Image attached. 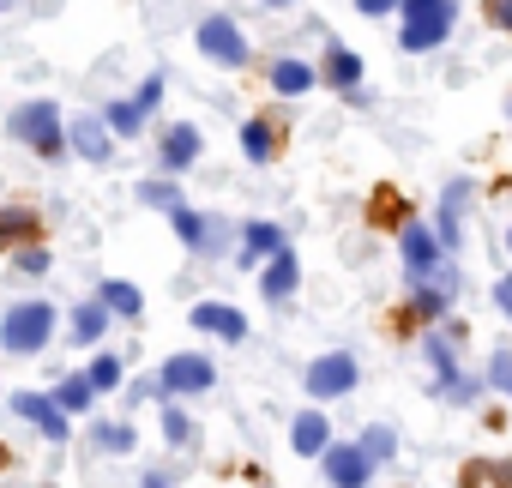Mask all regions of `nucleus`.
<instances>
[{
	"instance_id": "7c9ffc66",
	"label": "nucleus",
	"mask_w": 512,
	"mask_h": 488,
	"mask_svg": "<svg viewBox=\"0 0 512 488\" xmlns=\"http://www.w3.org/2000/svg\"><path fill=\"white\" fill-rule=\"evenodd\" d=\"M163 440H169V446H193V422H187L175 404H163Z\"/></svg>"
},
{
	"instance_id": "f257e3e1",
	"label": "nucleus",
	"mask_w": 512,
	"mask_h": 488,
	"mask_svg": "<svg viewBox=\"0 0 512 488\" xmlns=\"http://www.w3.org/2000/svg\"><path fill=\"white\" fill-rule=\"evenodd\" d=\"M404 25H398V43H404V55H428V49H440L446 37H452V25H458V0H404Z\"/></svg>"
},
{
	"instance_id": "aec40b11",
	"label": "nucleus",
	"mask_w": 512,
	"mask_h": 488,
	"mask_svg": "<svg viewBox=\"0 0 512 488\" xmlns=\"http://www.w3.org/2000/svg\"><path fill=\"white\" fill-rule=\"evenodd\" d=\"M314 67L308 61H296V55H284V61H272V91L278 97H302V91H314Z\"/></svg>"
},
{
	"instance_id": "a19ab883",
	"label": "nucleus",
	"mask_w": 512,
	"mask_h": 488,
	"mask_svg": "<svg viewBox=\"0 0 512 488\" xmlns=\"http://www.w3.org/2000/svg\"><path fill=\"white\" fill-rule=\"evenodd\" d=\"M266 7H290V0H266Z\"/></svg>"
},
{
	"instance_id": "37998d69",
	"label": "nucleus",
	"mask_w": 512,
	"mask_h": 488,
	"mask_svg": "<svg viewBox=\"0 0 512 488\" xmlns=\"http://www.w3.org/2000/svg\"><path fill=\"white\" fill-rule=\"evenodd\" d=\"M0 7H13V0H0Z\"/></svg>"
},
{
	"instance_id": "f704fd0d",
	"label": "nucleus",
	"mask_w": 512,
	"mask_h": 488,
	"mask_svg": "<svg viewBox=\"0 0 512 488\" xmlns=\"http://www.w3.org/2000/svg\"><path fill=\"white\" fill-rule=\"evenodd\" d=\"M374 217H380V223H398V217H404V211H398V193H392V187H380V193H374Z\"/></svg>"
},
{
	"instance_id": "cd10ccee",
	"label": "nucleus",
	"mask_w": 512,
	"mask_h": 488,
	"mask_svg": "<svg viewBox=\"0 0 512 488\" xmlns=\"http://www.w3.org/2000/svg\"><path fill=\"white\" fill-rule=\"evenodd\" d=\"M97 452H133V422H97Z\"/></svg>"
},
{
	"instance_id": "2eb2a0df",
	"label": "nucleus",
	"mask_w": 512,
	"mask_h": 488,
	"mask_svg": "<svg viewBox=\"0 0 512 488\" xmlns=\"http://www.w3.org/2000/svg\"><path fill=\"white\" fill-rule=\"evenodd\" d=\"M296 284H302V260H296L290 248H284L278 260H266V266H260V296H266V302H290V296H296Z\"/></svg>"
},
{
	"instance_id": "2f4dec72",
	"label": "nucleus",
	"mask_w": 512,
	"mask_h": 488,
	"mask_svg": "<svg viewBox=\"0 0 512 488\" xmlns=\"http://www.w3.org/2000/svg\"><path fill=\"white\" fill-rule=\"evenodd\" d=\"M163 91H169V79H163V73H151V79H145V85H139V91H133V103H139V109H145V115H151V109H157V103H163Z\"/></svg>"
},
{
	"instance_id": "f3484780",
	"label": "nucleus",
	"mask_w": 512,
	"mask_h": 488,
	"mask_svg": "<svg viewBox=\"0 0 512 488\" xmlns=\"http://www.w3.org/2000/svg\"><path fill=\"white\" fill-rule=\"evenodd\" d=\"M290 446H296L302 458H326V452H332V422H326L320 410H302V416L290 422Z\"/></svg>"
},
{
	"instance_id": "c756f323",
	"label": "nucleus",
	"mask_w": 512,
	"mask_h": 488,
	"mask_svg": "<svg viewBox=\"0 0 512 488\" xmlns=\"http://www.w3.org/2000/svg\"><path fill=\"white\" fill-rule=\"evenodd\" d=\"M85 380H91L97 392H115V386H121V356H97V362L85 368Z\"/></svg>"
},
{
	"instance_id": "e433bc0d",
	"label": "nucleus",
	"mask_w": 512,
	"mask_h": 488,
	"mask_svg": "<svg viewBox=\"0 0 512 488\" xmlns=\"http://www.w3.org/2000/svg\"><path fill=\"white\" fill-rule=\"evenodd\" d=\"M392 7H404V0H356V13H368V19H380V13H392Z\"/></svg>"
},
{
	"instance_id": "58836bf2",
	"label": "nucleus",
	"mask_w": 512,
	"mask_h": 488,
	"mask_svg": "<svg viewBox=\"0 0 512 488\" xmlns=\"http://www.w3.org/2000/svg\"><path fill=\"white\" fill-rule=\"evenodd\" d=\"M145 488H175V482H169L163 470H151V476H145Z\"/></svg>"
},
{
	"instance_id": "f8f14e48",
	"label": "nucleus",
	"mask_w": 512,
	"mask_h": 488,
	"mask_svg": "<svg viewBox=\"0 0 512 488\" xmlns=\"http://www.w3.org/2000/svg\"><path fill=\"white\" fill-rule=\"evenodd\" d=\"M67 139H73V151H79L85 163H109V157H115V133H109V121H97V115H73Z\"/></svg>"
},
{
	"instance_id": "c85d7f7f",
	"label": "nucleus",
	"mask_w": 512,
	"mask_h": 488,
	"mask_svg": "<svg viewBox=\"0 0 512 488\" xmlns=\"http://www.w3.org/2000/svg\"><path fill=\"white\" fill-rule=\"evenodd\" d=\"M356 446H362V452H368V458H374V464H386V458H392V452H398V434H392V428H386V422H374V428H368V434H362V440H356Z\"/></svg>"
},
{
	"instance_id": "f03ea898",
	"label": "nucleus",
	"mask_w": 512,
	"mask_h": 488,
	"mask_svg": "<svg viewBox=\"0 0 512 488\" xmlns=\"http://www.w3.org/2000/svg\"><path fill=\"white\" fill-rule=\"evenodd\" d=\"M7 133L25 139L37 157H67V121H61V103H49V97L19 103L13 121H7Z\"/></svg>"
},
{
	"instance_id": "4be33fe9",
	"label": "nucleus",
	"mask_w": 512,
	"mask_h": 488,
	"mask_svg": "<svg viewBox=\"0 0 512 488\" xmlns=\"http://www.w3.org/2000/svg\"><path fill=\"white\" fill-rule=\"evenodd\" d=\"M31 235H37V211L31 205H0V248H19L25 254Z\"/></svg>"
},
{
	"instance_id": "4468645a",
	"label": "nucleus",
	"mask_w": 512,
	"mask_h": 488,
	"mask_svg": "<svg viewBox=\"0 0 512 488\" xmlns=\"http://www.w3.org/2000/svg\"><path fill=\"white\" fill-rule=\"evenodd\" d=\"M199 145H205V139H199V127H193V121H175V127L163 133V169H169V181H175L181 169H193V163H199Z\"/></svg>"
},
{
	"instance_id": "ddd939ff",
	"label": "nucleus",
	"mask_w": 512,
	"mask_h": 488,
	"mask_svg": "<svg viewBox=\"0 0 512 488\" xmlns=\"http://www.w3.org/2000/svg\"><path fill=\"white\" fill-rule=\"evenodd\" d=\"M284 254V229L266 223V217H253L241 223V266H260V260H278Z\"/></svg>"
},
{
	"instance_id": "c9c22d12",
	"label": "nucleus",
	"mask_w": 512,
	"mask_h": 488,
	"mask_svg": "<svg viewBox=\"0 0 512 488\" xmlns=\"http://www.w3.org/2000/svg\"><path fill=\"white\" fill-rule=\"evenodd\" d=\"M19 272H25V278H43V272H49V254H43V248H25V254H19Z\"/></svg>"
},
{
	"instance_id": "6ab92c4d",
	"label": "nucleus",
	"mask_w": 512,
	"mask_h": 488,
	"mask_svg": "<svg viewBox=\"0 0 512 488\" xmlns=\"http://www.w3.org/2000/svg\"><path fill=\"white\" fill-rule=\"evenodd\" d=\"M241 151H247V163H272V157H278V127H272L266 115L241 121Z\"/></svg>"
},
{
	"instance_id": "412c9836",
	"label": "nucleus",
	"mask_w": 512,
	"mask_h": 488,
	"mask_svg": "<svg viewBox=\"0 0 512 488\" xmlns=\"http://www.w3.org/2000/svg\"><path fill=\"white\" fill-rule=\"evenodd\" d=\"M97 302H103L109 314H121V320H139V308H145L139 284H127V278H103V284H97Z\"/></svg>"
},
{
	"instance_id": "bb28decb",
	"label": "nucleus",
	"mask_w": 512,
	"mask_h": 488,
	"mask_svg": "<svg viewBox=\"0 0 512 488\" xmlns=\"http://www.w3.org/2000/svg\"><path fill=\"white\" fill-rule=\"evenodd\" d=\"M139 199L157 205V211H169V217L181 211V187H175V181H139Z\"/></svg>"
},
{
	"instance_id": "0eeeda50",
	"label": "nucleus",
	"mask_w": 512,
	"mask_h": 488,
	"mask_svg": "<svg viewBox=\"0 0 512 488\" xmlns=\"http://www.w3.org/2000/svg\"><path fill=\"white\" fill-rule=\"evenodd\" d=\"M356 380H362V368H356L350 350H326V356L308 362V392L314 398H344V392H356Z\"/></svg>"
},
{
	"instance_id": "20e7f679",
	"label": "nucleus",
	"mask_w": 512,
	"mask_h": 488,
	"mask_svg": "<svg viewBox=\"0 0 512 488\" xmlns=\"http://www.w3.org/2000/svg\"><path fill=\"white\" fill-rule=\"evenodd\" d=\"M211 386H217V368L199 350H181V356H169L157 368V392L163 398H193V392H211Z\"/></svg>"
},
{
	"instance_id": "9d476101",
	"label": "nucleus",
	"mask_w": 512,
	"mask_h": 488,
	"mask_svg": "<svg viewBox=\"0 0 512 488\" xmlns=\"http://www.w3.org/2000/svg\"><path fill=\"white\" fill-rule=\"evenodd\" d=\"M422 344H428V362L440 368V398H452V404H470V398H476V380H470V374L452 362V344H446L440 332H434V338H422Z\"/></svg>"
},
{
	"instance_id": "7ed1b4c3",
	"label": "nucleus",
	"mask_w": 512,
	"mask_h": 488,
	"mask_svg": "<svg viewBox=\"0 0 512 488\" xmlns=\"http://www.w3.org/2000/svg\"><path fill=\"white\" fill-rule=\"evenodd\" d=\"M49 338H55V308L37 302V296L7 308V320H0V344L13 356H37V350H49Z\"/></svg>"
},
{
	"instance_id": "a878e982",
	"label": "nucleus",
	"mask_w": 512,
	"mask_h": 488,
	"mask_svg": "<svg viewBox=\"0 0 512 488\" xmlns=\"http://www.w3.org/2000/svg\"><path fill=\"white\" fill-rule=\"evenodd\" d=\"M103 332H109V308H103V302H79V308H73V338H79V344H97Z\"/></svg>"
},
{
	"instance_id": "79ce46f5",
	"label": "nucleus",
	"mask_w": 512,
	"mask_h": 488,
	"mask_svg": "<svg viewBox=\"0 0 512 488\" xmlns=\"http://www.w3.org/2000/svg\"><path fill=\"white\" fill-rule=\"evenodd\" d=\"M506 254H512V229H506Z\"/></svg>"
},
{
	"instance_id": "9b49d317",
	"label": "nucleus",
	"mask_w": 512,
	"mask_h": 488,
	"mask_svg": "<svg viewBox=\"0 0 512 488\" xmlns=\"http://www.w3.org/2000/svg\"><path fill=\"white\" fill-rule=\"evenodd\" d=\"M326 482L332 488H368L374 482V458L362 446H332L326 452Z\"/></svg>"
},
{
	"instance_id": "a211bd4d",
	"label": "nucleus",
	"mask_w": 512,
	"mask_h": 488,
	"mask_svg": "<svg viewBox=\"0 0 512 488\" xmlns=\"http://www.w3.org/2000/svg\"><path fill=\"white\" fill-rule=\"evenodd\" d=\"M320 79H326L332 91H344V97H362V91H356V85H362V55H350L344 43H332V49H326Z\"/></svg>"
},
{
	"instance_id": "393cba45",
	"label": "nucleus",
	"mask_w": 512,
	"mask_h": 488,
	"mask_svg": "<svg viewBox=\"0 0 512 488\" xmlns=\"http://www.w3.org/2000/svg\"><path fill=\"white\" fill-rule=\"evenodd\" d=\"M103 121H109V133H115V139H133V133L145 127V109H139L133 97H115V103L103 109Z\"/></svg>"
},
{
	"instance_id": "39448f33",
	"label": "nucleus",
	"mask_w": 512,
	"mask_h": 488,
	"mask_svg": "<svg viewBox=\"0 0 512 488\" xmlns=\"http://www.w3.org/2000/svg\"><path fill=\"white\" fill-rule=\"evenodd\" d=\"M199 55L205 61H217V67H247V37H241V25L229 19V13H211V19H199Z\"/></svg>"
},
{
	"instance_id": "ea45409f",
	"label": "nucleus",
	"mask_w": 512,
	"mask_h": 488,
	"mask_svg": "<svg viewBox=\"0 0 512 488\" xmlns=\"http://www.w3.org/2000/svg\"><path fill=\"white\" fill-rule=\"evenodd\" d=\"M7 464H13V452H7V446H0V470H7Z\"/></svg>"
},
{
	"instance_id": "473e14b6",
	"label": "nucleus",
	"mask_w": 512,
	"mask_h": 488,
	"mask_svg": "<svg viewBox=\"0 0 512 488\" xmlns=\"http://www.w3.org/2000/svg\"><path fill=\"white\" fill-rule=\"evenodd\" d=\"M488 386H494V392H506V398H512V350H500V356H494V362H488Z\"/></svg>"
},
{
	"instance_id": "5701e85b",
	"label": "nucleus",
	"mask_w": 512,
	"mask_h": 488,
	"mask_svg": "<svg viewBox=\"0 0 512 488\" xmlns=\"http://www.w3.org/2000/svg\"><path fill=\"white\" fill-rule=\"evenodd\" d=\"M452 308V290H446V272L434 278V284H416V296H410V314L416 320H440Z\"/></svg>"
},
{
	"instance_id": "4c0bfd02",
	"label": "nucleus",
	"mask_w": 512,
	"mask_h": 488,
	"mask_svg": "<svg viewBox=\"0 0 512 488\" xmlns=\"http://www.w3.org/2000/svg\"><path fill=\"white\" fill-rule=\"evenodd\" d=\"M494 302H500V314H506V320H512V272H506V278H500V284H494Z\"/></svg>"
},
{
	"instance_id": "1a4fd4ad",
	"label": "nucleus",
	"mask_w": 512,
	"mask_h": 488,
	"mask_svg": "<svg viewBox=\"0 0 512 488\" xmlns=\"http://www.w3.org/2000/svg\"><path fill=\"white\" fill-rule=\"evenodd\" d=\"M13 410H19V422L43 428V440H67V434H73V416L55 404V392H19Z\"/></svg>"
},
{
	"instance_id": "dca6fc26",
	"label": "nucleus",
	"mask_w": 512,
	"mask_h": 488,
	"mask_svg": "<svg viewBox=\"0 0 512 488\" xmlns=\"http://www.w3.org/2000/svg\"><path fill=\"white\" fill-rule=\"evenodd\" d=\"M193 326H199V332H217L223 344H241V338H247V314L229 308V302H199V308H193Z\"/></svg>"
},
{
	"instance_id": "b1692460",
	"label": "nucleus",
	"mask_w": 512,
	"mask_h": 488,
	"mask_svg": "<svg viewBox=\"0 0 512 488\" xmlns=\"http://www.w3.org/2000/svg\"><path fill=\"white\" fill-rule=\"evenodd\" d=\"M55 404H61V410H67V416H85V410H91V404H97V386H91V380H85V374H67V380H61V386H55Z\"/></svg>"
},
{
	"instance_id": "423d86ee",
	"label": "nucleus",
	"mask_w": 512,
	"mask_h": 488,
	"mask_svg": "<svg viewBox=\"0 0 512 488\" xmlns=\"http://www.w3.org/2000/svg\"><path fill=\"white\" fill-rule=\"evenodd\" d=\"M404 272L416 284H434L446 272V248H440V235L428 223H404Z\"/></svg>"
},
{
	"instance_id": "72a5a7b5",
	"label": "nucleus",
	"mask_w": 512,
	"mask_h": 488,
	"mask_svg": "<svg viewBox=\"0 0 512 488\" xmlns=\"http://www.w3.org/2000/svg\"><path fill=\"white\" fill-rule=\"evenodd\" d=\"M482 13H488V25H494V31H506V37H512V0H482Z\"/></svg>"
},
{
	"instance_id": "6e6552de",
	"label": "nucleus",
	"mask_w": 512,
	"mask_h": 488,
	"mask_svg": "<svg viewBox=\"0 0 512 488\" xmlns=\"http://www.w3.org/2000/svg\"><path fill=\"white\" fill-rule=\"evenodd\" d=\"M169 223H175V235H181V248H193V254H217L223 241H229V223H223L217 211H193V205H181Z\"/></svg>"
}]
</instances>
